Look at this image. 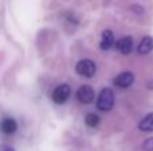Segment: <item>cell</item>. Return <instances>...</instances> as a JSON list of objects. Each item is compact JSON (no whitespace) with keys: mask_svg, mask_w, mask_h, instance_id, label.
<instances>
[{"mask_svg":"<svg viewBox=\"0 0 153 151\" xmlns=\"http://www.w3.org/2000/svg\"><path fill=\"white\" fill-rule=\"evenodd\" d=\"M114 45V35L110 29H105L102 32V36H101V43H100V47L101 50L103 51H108L110 50L111 47Z\"/></svg>","mask_w":153,"mask_h":151,"instance_id":"ba28073f","label":"cell"},{"mask_svg":"<svg viewBox=\"0 0 153 151\" xmlns=\"http://www.w3.org/2000/svg\"><path fill=\"white\" fill-rule=\"evenodd\" d=\"M7 151H12V150H11V149H7Z\"/></svg>","mask_w":153,"mask_h":151,"instance_id":"4fadbf2b","label":"cell"},{"mask_svg":"<svg viewBox=\"0 0 153 151\" xmlns=\"http://www.w3.org/2000/svg\"><path fill=\"white\" fill-rule=\"evenodd\" d=\"M75 71L78 75L81 76H85V78H91L94 76L95 71H97V66L93 60L90 59H82L76 63L75 66Z\"/></svg>","mask_w":153,"mask_h":151,"instance_id":"7a4b0ae2","label":"cell"},{"mask_svg":"<svg viewBox=\"0 0 153 151\" xmlns=\"http://www.w3.org/2000/svg\"><path fill=\"white\" fill-rule=\"evenodd\" d=\"M70 94H71V88H70L69 84H59L58 87H55V90L53 91V95H51V98H53L54 103L56 104H63L67 102V99H69Z\"/></svg>","mask_w":153,"mask_h":151,"instance_id":"3957f363","label":"cell"},{"mask_svg":"<svg viewBox=\"0 0 153 151\" xmlns=\"http://www.w3.org/2000/svg\"><path fill=\"white\" fill-rule=\"evenodd\" d=\"M113 106H114V92L109 87L102 88L97 99V108L102 112H108L113 108Z\"/></svg>","mask_w":153,"mask_h":151,"instance_id":"6da1fadb","label":"cell"},{"mask_svg":"<svg viewBox=\"0 0 153 151\" xmlns=\"http://www.w3.org/2000/svg\"><path fill=\"white\" fill-rule=\"evenodd\" d=\"M152 50H153V37L152 36L143 37L137 47V52L140 54V55H145V54L151 52Z\"/></svg>","mask_w":153,"mask_h":151,"instance_id":"9c48e42d","label":"cell"},{"mask_svg":"<svg viewBox=\"0 0 153 151\" xmlns=\"http://www.w3.org/2000/svg\"><path fill=\"white\" fill-rule=\"evenodd\" d=\"M85 123H86L87 127L94 128V127H97V126L100 125V117H98L97 114L90 112V114H87L86 118H85Z\"/></svg>","mask_w":153,"mask_h":151,"instance_id":"8fae6325","label":"cell"},{"mask_svg":"<svg viewBox=\"0 0 153 151\" xmlns=\"http://www.w3.org/2000/svg\"><path fill=\"white\" fill-rule=\"evenodd\" d=\"M145 151H153V138H148L143 144Z\"/></svg>","mask_w":153,"mask_h":151,"instance_id":"7c38bea8","label":"cell"},{"mask_svg":"<svg viewBox=\"0 0 153 151\" xmlns=\"http://www.w3.org/2000/svg\"><path fill=\"white\" fill-rule=\"evenodd\" d=\"M18 130V123L13 118H4L0 122V131L5 135H11Z\"/></svg>","mask_w":153,"mask_h":151,"instance_id":"52a82bcc","label":"cell"},{"mask_svg":"<svg viewBox=\"0 0 153 151\" xmlns=\"http://www.w3.org/2000/svg\"><path fill=\"white\" fill-rule=\"evenodd\" d=\"M116 48L118 50V52H121L122 55H129L133 50V37L132 36H124L116 43Z\"/></svg>","mask_w":153,"mask_h":151,"instance_id":"8992f818","label":"cell"},{"mask_svg":"<svg viewBox=\"0 0 153 151\" xmlns=\"http://www.w3.org/2000/svg\"><path fill=\"white\" fill-rule=\"evenodd\" d=\"M138 128L144 133H153V112H149L145 118L140 122Z\"/></svg>","mask_w":153,"mask_h":151,"instance_id":"30bf717a","label":"cell"},{"mask_svg":"<svg viewBox=\"0 0 153 151\" xmlns=\"http://www.w3.org/2000/svg\"><path fill=\"white\" fill-rule=\"evenodd\" d=\"M76 99L82 104H90L94 100V90L87 84L81 86L78 88V91H76Z\"/></svg>","mask_w":153,"mask_h":151,"instance_id":"277c9868","label":"cell"},{"mask_svg":"<svg viewBox=\"0 0 153 151\" xmlns=\"http://www.w3.org/2000/svg\"><path fill=\"white\" fill-rule=\"evenodd\" d=\"M133 82H134V75L132 74V72L129 71H125V72H121V74H118L116 78H114L113 83L116 87L118 88H128L130 87V86L133 84Z\"/></svg>","mask_w":153,"mask_h":151,"instance_id":"5b68a950","label":"cell"}]
</instances>
